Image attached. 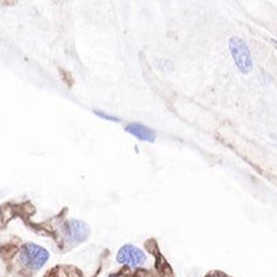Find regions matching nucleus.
Masks as SVG:
<instances>
[{
  "instance_id": "obj_6",
  "label": "nucleus",
  "mask_w": 277,
  "mask_h": 277,
  "mask_svg": "<svg viewBox=\"0 0 277 277\" xmlns=\"http://www.w3.org/2000/svg\"><path fill=\"white\" fill-rule=\"evenodd\" d=\"M95 114L98 116H100V117L105 118V120H109V121H112V122H118L120 121V118L115 117V116H111V115H107V114H104L103 111H95Z\"/></svg>"
},
{
  "instance_id": "obj_7",
  "label": "nucleus",
  "mask_w": 277,
  "mask_h": 277,
  "mask_svg": "<svg viewBox=\"0 0 277 277\" xmlns=\"http://www.w3.org/2000/svg\"><path fill=\"white\" fill-rule=\"evenodd\" d=\"M207 277H228V276H225L224 273H222V272H212Z\"/></svg>"
},
{
  "instance_id": "obj_3",
  "label": "nucleus",
  "mask_w": 277,
  "mask_h": 277,
  "mask_svg": "<svg viewBox=\"0 0 277 277\" xmlns=\"http://www.w3.org/2000/svg\"><path fill=\"white\" fill-rule=\"evenodd\" d=\"M90 236V228L85 222L79 219H70L63 225L64 242L69 244V247L80 244L85 242Z\"/></svg>"
},
{
  "instance_id": "obj_2",
  "label": "nucleus",
  "mask_w": 277,
  "mask_h": 277,
  "mask_svg": "<svg viewBox=\"0 0 277 277\" xmlns=\"http://www.w3.org/2000/svg\"><path fill=\"white\" fill-rule=\"evenodd\" d=\"M229 48L232 57H233L236 66L244 74H248L253 68V62H251V56L249 47L244 41L239 37H232L229 39Z\"/></svg>"
},
{
  "instance_id": "obj_4",
  "label": "nucleus",
  "mask_w": 277,
  "mask_h": 277,
  "mask_svg": "<svg viewBox=\"0 0 277 277\" xmlns=\"http://www.w3.org/2000/svg\"><path fill=\"white\" fill-rule=\"evenodd\" d=\"M116 260L118 264L126 265L131 268H137L146 264L147 256L140 248L132 244H126L118 250Z\"/></svg>"
},
{
  "instance_id": "obj_1",
  "label": "nucleus",
  "mask_w": 277,
  "mask_h": 277,
  "mask_svg": "<svg viewBox=\"0 0 277 277\" xmlns=\"http://www.w3.org/2000/svg\"><path fill=\"white\" fill-rule=\"evenodd\" d=\"M50 260V253L41 245L26 243L19 253V261L27 270H41Z\"/></svg>"
},
{
  "instance_id": "obj_5",
  "label": "nucleus",
  "mask_w": 277,
  "mask_h": 277,
  "mask_svg": "<svg viewBox=\"0 0 277 277\" xmlns=\"http://www.w3.org/2000/svg\"><path fill=\"white\" fill-rule=\"evenodd\" d=\"M126 132L134 135L135 138H138L140 141H143V142H154L155 141V132L149 127L144 126L142 123L132 122L127 124Z\"/></svg>"
},
{
  "instance_id": "obj_8",
  "label": "nucleus",
  "mask_w": 277,
  "mask_h": 277,
  "mask_svg": "<svg viewBox=\"0 0 277 277\" xmlns=\"http://www.w3.org/2000/svg\"><path fill=\"white\" fill-rule=\"evenodd\" d=\"M109 277H123L121 273H112V275H110Z\"/></svg>"
}]
</instances>
